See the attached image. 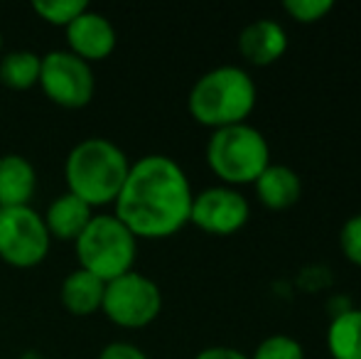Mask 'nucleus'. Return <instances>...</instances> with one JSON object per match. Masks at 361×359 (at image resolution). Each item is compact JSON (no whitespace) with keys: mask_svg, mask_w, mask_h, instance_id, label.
<instances>
[{"mask_svg":"<svg viewBox=\"0 0 361 359\" xmlns=\"http://www.w3.org/2000/svg\"><path fill=\"white\" fill-rule=\"evenodd\" d=\"M96 359H150L145 355V350H140L133 342H109L104 350L99 352Z\"/></svg>","mask_w":361,"mask_h":359,"instance_id":"22","label":"nucleus"},{"mask_svg":"<svg viewBox=\"0 0 361 359\" xmlns=\"http://www.w3.org/2000/svg\"><path fill=\"white\" fill-rule=\"evenodd\" d=\"M42 57L32 49H13L0 57V82L13 91H27L37 87Z\"/></svg>","mask_w":361,"mask_h":359,"instance_id":"17","label":"nucleus"},{"mask_svg":"<svg viewBox=\"0 0 361 359\" xmlns=\"http://www.w3.org/2000/svg\"><path fill=\"white\" fill-rule=\"evenodd\" d=\"M339 249L344 259L352 261L354 266H361V212L349 217L339 229Z\"/></svg>","mask_w":361,"mask_h":359,"instance_id":"21","label":"nucleus"},{"mask_svg":"<svg viewBox=\"0 0 361 359\" xmlns=\"http://www.w3.org/2000/svg\"><path fill=\"white\" fill-rule=\"evenodd\" d=\"M192 359H248V355L228 345H212V347L200 350Z\"/></svg>","mask_w":361,"mask_h":359,"instance_id":"23","label":"nucleus"},{"mask_svg":"<svg viewBox=\"0 0 361 359\" xmlns=\"http://www.w3.org/2000/svg\"><path fill=\"white\" fill-rule=\"evenodd\" d=\"M20 359H44L39 352H25V355H20Z\"/></svg>","mask_w":361,"mask_h":359,"instance_id":"24","label":"nucleus"},{"mask_svg":"<svg viewBox=\"0 0 361 359\" xmlns=\"http://www.w3.org/2000/svg\"><path fill=\"white\" fill-rule=\"evenodd\" d=\"M238 52L253 67H268L288 52V32L278 20H253L238 35Z\"/></svg>","mask_w":361,"mask_h":359,"instance_id":"11","label":"nucleus"},{"mask_svg":"<svg viewBox=\"0 0 361 359\" xmlns=\"http://www.w3.org/2000/svg\"><path fill=\"white\" fill-rule=\"evenodd\" d=\"M207 165L221 185H253L258 175L271 165L268 138L246 121L212 130L207 140Z\"/></svg>","mask_w":361,"mask_h":359,"instance_id":"4","label":"nucleus"},{"mask_svg":"<svg viewBox=\"0 0 361 359\" xmlns=\"http://www.w3.org/2000/svg\"><path fill=\"white\" fill-rule=\"evenodd\" d=\"M86 8H89L86 0H35L32 3V10L37 13V18L54 25V28H67Z\"/></svg>","mask_w":361,"mask_h":359,"instance_id":"18","label":"nucleus"},{"mask_svg":"<svg viewBox=\"0 0 361 359\" xmlns=\"http://www.w3.org/2000/svg\"><path fill=\"white\" fill-rule=\"evenodd\" d=\"M104 291H106L104 281H99L96 276H91L89 271L76 269L62 281V288H59V300H62V305L67 308L72 315L89 317V315H94V312L101 310Z\"/></svg>","mask_w":361,"mask_h":359,"instance_id":"15","label":"nucleus"},{"mask_svg":"<svg viewBox=\"0 0 361 359\" xmlns=\"http://www.w3.org/2000/svg\"><path fill=\"white\" fill-rule=\"evenodd\" d=\"M324 342L332 359H361V308L334 312Z\"/></svg>","mask_w":361,"mask_h":359,"instance_id":"16","label":"nucleus"},{"mask_svg":"<svg viewBox=\"0 0 361 359\" xmlns=\"http://www.w3.org/2000/svg\"><path fill=\"white\" fill-rule=\"evenodd\" d=\"M258 101L251 74L238 64H221L204 72L190 89L187 109L200 126L212 130L246 123Z\"/></svg>","mask_w":361,"mask_h":359,"instance_id":"3","label":"nucleus"},{"mask_svg":"<svg viewBox=\"0 0 361 359\" xmlns=\"http://www.w3.org/2000/svg\"><path fill=\"white\" fill-rule=\"evenodd\" d=\"M42 219L52 239L72 241L74 244L81 231L89 226V221L94 219V209L86 202H81L79 197H74L72 192H64V195L54 197L49 202Z\"/></svg>","mask_w":361,"mask_h":359,"instance_id":"14","label":"nucleus"},{"mask_svg":"<svg viewBox=\"0 0 361 359\" xmlns=\"http://www.w3.org/2000/svg\"><path fill=\"white\" fill-rule=\"evenodd\" d=\"M248 359H305V347L295 337L276 332V335H268L266 340L258 342Z\"/></svg>","mask_w":361,"mask_h":359,"instance_id":"19","label":"nucleus"},{"mask_svg":"<svg viewBox=\"0 0 361 359\" xmlns=\"http://www.w3.org/2000/svg\"><path fill=\"white\" fill-rule=\"evenodd\" d=\"M192 200L195 192L185 168L170 155L150 153L130 163L114 214L138 241L167 239L190 224Z\"/></svg>","mask_w":361,"mask_h":359,"instance_id":"1","label":"nucleus"},{"mask_svg":"<svg viewBox=\"0 0 361 359\" xmlns=\"http://www.w3.org/2000/svg\"><path fill=\"white\" fill-rule=\"evenodd\" d=\"M256 187V197L263 207L273 212L290 209L293 205H298L300 195H302V180L293 168L283 163H271L258 180L253 182Z\"/></svg>","mask_w":361,"mask_h":359,"instance_id":"13","label":"nucleus"},{"mask_svg":"<svg viewBox=\"0 0 361 359\" xmlns=\"http://www.w3.org/2000/svg\"><path fill=\"white\" fill-rule=\"evenodd\" d=\"M79 269L109 283L133 271L138 239L116 214H94L79 239L74 241Z\"/></svg>","mask_w":361,"mask_h":359,"instance_id":"5","label":"nucleus"},{"mask_svg":"<svg viewBox=\"0 0 361 359\" xmlns=\"http://www.w3.org/2000/svg\"><path fill=\"white\" fill-rule=\"evenodd\" d=\"M52 236L37 209L8 207L0 209V259L13 269H35L49 254Z\"/></svg>","mask_w":361,"mask_h":359,"instance_id":"7","label":"nucleus"},{"mask_svg":"<svg viewBox=\"0 0 361 359\" xmlns=\"http://www.w3.org/2000/svg\"><path fill=\"white\" fill-rule=\"evenodd\" d=\"M101 310L123 330H143L160 317L162 291L150 276L133 269L106 283Z\"/></svg>","mask_w":361,"mask_h":359,"instance_id":"6","label":"nucleus"},{"mask_svg":"<svg viewBox=\"0 0 361 359\" xmlns=\"http://www.w3.org/2000/svg\"><path fill=\"white\" fill-rule=\"evenodd\" d=\"M283 10L295 20V23L312 25L327 18L334 10L332 0H283Z\"/></svg>","mask_w":361,"mask_h":359,"instance_id":"20","label":"nucleus"},{"mask_svg":"<svg viewBox=\"0 0 361 359\" xmlns=\"http://www.w3.org/2000/svg\"><path fill=\"white\" fill-rule=\"evenodd\" d=\"M44 96L62 109H84L96 94V77L89 62L69 49H52L42 57L39 82Z\"/></svg>","mask_w":361,"mask_h":359,"instance_id":"8","label":"nucleus"},{"mask_svg":"<svg viewBox=\"0 0 361 359\" xmlns=\"http://www.w3.org/2000/svg\"><path fill=\"white\" fill-rule=\"evenodd\" d=\"M64 30H67L69 52L89 64L109 59L114 54L116 44H118V35H116L114 23L106 15L96 13L91 8H86Z\"/></svg>","mask_w":361,"mask_h":359,"instance_id":"10","label":"nucleus"},{"mask_svg":"<svg viewBox=\"0 0 361 359\" xmlns=\"http://www.w3.org/2000/svg\"><path fill=\"white\" fill-rule=\"evenodd\" d=\"M37 192V170L25 155H0V209L30 207Z\"/></svg>","mask_w":361,"mask_h":359,"instance_id":"12","label":"nucleus"},{"mask_svg":"<svg viewBox=\"0 0 361 359\" xmlns=\"http://www.w3.org/2000/svg\"><path fill=\"white\" fill-rule=\"evenodd\" d=\"M0 57H3V30H0Z\"/></svg>","mask_w":361,"mask_h":359,"instance_id":"25","label":"nucleus"},{"mask_svg":"<svg viewBox=\"0 0 361 359\" xmlns=\"http://www.w3.org/2000/svg\"><path fill=\"white\" fill-rule=\"evenodd\" d=\"M251 219V205L236 187L214 185L197 192L192 200L190 221L197 229L214 236H231Z\"/></svg>","mask_w":361,"mask_h":359,"instance_id":"9","label":"nucleus"},{"mask_svg":"<svg viewBox=\"0 0 361 359\" xmlns=\"http://www.w3.org/2000/svg\"><path fill=\"white\" fill-rule=\"evenodd\" d=\"M130 160L126 150L111 138L91 135L69 150L64 163L67 192L94 207L114 205L121 187L128 178Z\"/></svg>","mask_w":361,"mask_h":359,"instance_id":"2","label":"nucleus"}]
</instances>
